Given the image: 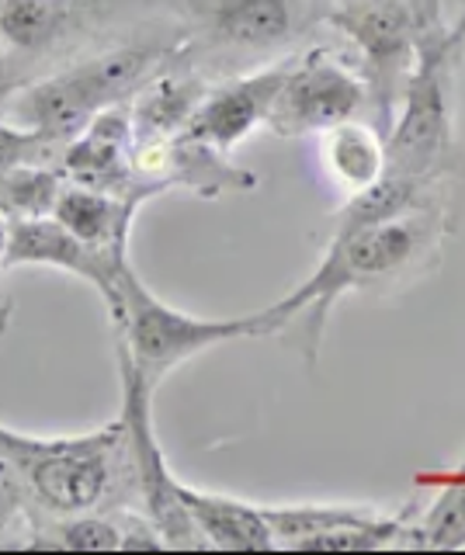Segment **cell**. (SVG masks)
<instances>
[{"label":"cell","instance_id":"d4e9b609","mask_svg":"<svg viewBox=\"0 0 465 555\" xmlns=\"http://www.w3.org/2000/svg\"><path fill=\"white\" fill-rule=\"evenodd\" d=\"M444 4H448V0H444ZM458 14L465 17V0H458Z\"/></svg>","mask_w":465,"mask_h":555},{"label":"cell","instance_id":"9a60e30c","mask_svg":"<svg viewBox=\"0 0 465 555\" xmlns=\"http://www.w3.org/2000/svg\"><path fill=\"white\" fill-rule=\"evenodd\" d=\"M91 0H0V46L39 60L88 25Z\"/></svg>","mask_w":465,"mask_h":555},{"label":"cell","instance_id":"44dd1931","mask_svg":"<svg viewBox=\"0 0 465 555\" xmlns=\"http://www.w3.org/2000/svg\"><path fill=\"white\" fill-rule=\"evenodd\" d=\"M36 545L70 548V552H115L122 548V528L118 517H94V514H63V525Z\"/></svg>","mask_w":465,"mask_h":555},{"label":"cell","instance_id":"30bf717a","mask_svg":"<svg viewBox=\"0 0 465 555\" xmlns=\"http://www.w3.org/2000/svg\"><path fill=\"white\" fill-rule=\"evenodd\" d=\"M129 260V250H101L74 236L63 222L53 216H31V219H11L8 222V250L4 268H56L88 282L105 309L118 299V271Z\"/></svg>","mask_w":465,"mask_h":555},{"label":"cell","instance_id":"4fadbf2b","mask_svg":"<svg viewBox=\"0 0 465 555\" xmlns=\"http://www.w3.org/2000/svg\"><path fill=\"white\" fill-rule=\"evenodd\" d=\"M132 146H135V135H132L129 101L112 104V108L98 112L70 143H63L60 170L70 184L108 191V195H122L143 205L150 202V191L135 181Z\"/></svg>","mask_w":465,"mask_h":555},{"label":"cell","instance_id":"52a82bcc","mask_svg":"<svg viewBox=\"0 0 465 555\" xmlns=\"http://www.w3.org/2000/svg\"><path fill=\"white\" fill-rule=\"evenodd\" d=\"M326 25L337 28L354 52V69L365 80L375 129L389 132L396 101L403 94L413 56H417V25L406 0H331Z\"/></svg>","mask_w":465,"mask_h":555},{"label":"cell","instance_id":"5bb4252c","mask_svg":"<svg viewBox=\"0 0 465 555\" xmlns=\"http://www.w3.org/2000/svg\"><path fill=\"white\" fill-rule=\"evenodd\" d=\"M209 80L198 66L188 63L181 52L164 69H157L140 91L129 98V118L135 143H153V139H170L184 132L195 108L202 104Z\"/></svg>","mask_w":465,"mask_h":555},{"label":"cell","instance_id":"7a4b0ae2","mask_svg":"<svg viewBox=\"0 0 465 555\" xmlns=\"http://www.w3.org/2000/svg\"><path fill=\"white\" fill-rule=\"evenodd\" d=\"M465 66V17L417 35L403 94L386 132V173L452 178L465 173L458 135V80Z\"/></svg>","mask_w":465,"mask_h":555},{"label":"cell","instance_id":"3957f363","mask_svg":"<svg viewBox=\"0 0 465 555\" xmlns=\"http://www.w3.org/2000/svg\"><path fill=\"white\" fill-rule=\"evenodd\" d=\"M175 17L181 56L209 80L247 74L299 52L326 25L331 0H157Z\"/></svg>","mask_w":465,"mask_h":555},{"label":"cell","instance_id":"d6986e66","mask_svg":"<svg viewBox=\"0 0 465 555\" xmlns=\"http://www.w3.org/2000/svg\"><path fill=\"white\" fill-rule=\"evenodd\" d=\"M430 486L435 490L424 507L406 511V548H465V455Z\"/></svg>","mask_w":465,"mask_h":555},{"label":"cell","instance_id":"603a6c76","mask_svg":"<svg viewBox=\"0 0 465 555\" xmlns=\"http://www.w3.org/2000/svg\"><path fill=\"white\" fill-rule=\"evenodd\" d=\"M406 8H410L413 25H417V35H427L448 22L444 0H406Z\"/></svg>","mask_w":465,"mask_h":555},{"label":"cell","instance_id":"8fae6325","mask_svg":"<svg viewBox=\"0 0 465 555\" xmlns=\"http://www.w3.org/2000/svg\"><path fill=\"white\" fill-rule=\"evenodd\" d=\"M132 170L150 198L170 188H184L198 198H216V195H244L261 184V178L244 167H233L227 153L198 143L192 135H170V139H153V143H135L132 146Z\"/></svg>","mask_w":465,"mask_h":555},{"label":"cell","instance_id":"6da1fadb","mask_svg":"<svg viewBox=\"0 0 465 555\" xmlns=\"http://www.w3.org/2000/svg\"><path fill=\"white\" fill-rule=\"evenodd\" d=\"M462 230V222L444 212H410L383 222L331 230L326 250L313 274L292 288L285 299L271 302V317L279 334L299 326V351L317 364L323 330L334 306L348 292H392L421 282L438 271L444 243Z\"/></svg>","mask_w":465,"mask_h":555},{"label":"cell","instance_id":"5b68a950","mask_svg":"<svg viewBox=\"0 0 465 555\" xmlns=\"http://www.w3.org/2000/svg\"><path fill=\"white\" fill-rule=\"evenodd\" d=\"M108 320L118 334V347L153 389L175 369H181L184 361L212 351V347L279 334L268 306L247 312V317L227 320H205L175 309L153 288H146L143 278L135 274L132 260H126L122 271H118V299L108 309Z\"/></svg>","mask_w":465,"mask_h":555},{"label":"cell","instance_id":"484cf974","mask_svg":"<svg viewBox=\"0 0 465 555\" xmlns=\"http://www.w3.org/2000/svg\"><path fill=\"white\" fill-rule=\"evenodd\" d=\"M444 8H448V4H444Z\"/></svg>","mask_w":465,"mask_h":555},{"label":"cell","instance_id":"9c48e42d","mask_svg":"<svg viewBox=\"0 0 465 555\" xmlns=\"http://www.w3.org/2000/svg\"><path fill=\"white\" fill-rule=\"evenodd\" d=\"M369 104L365 80L351 60L334 49H299L288 63V74L271 101L264 126L279 139L320 135L340 121L358 118Z\"/></svg>","mask_w":465,"mask_h":555},{"label":"cell","instance_id":"2e32d148","mask_svg":"<svg viewBox=\"0 0 465 555\" xmlns=\"http://www.w3.org/2000/svg\"><path fill=\"white\" fill-rule=\"evenodd\" d=\"M181 500L209 548H227V552L274 548V534H271V525L261 511V503H247V500L227 496V493L195 490V486H188V482H181Z\"/></svg>","mask_w":465,"mask_h":555},{"label":"cell","instance_id":"ba28073f","mask_svg":"<svg viewBox=\"0 0 465 555\" xmlns=\"http://www.w3.org/2000/svg\"><path fill=\"white\" fill-rule=\"evenodd\" d=\"M118 375H122V413H118V421H122L132 486L143 500L146 517L164 534L167 548H209L192 514L184 511L181 479L170 473L157 430H153V386L132 369L122 347H118Z\"/></svg>","mask_w":465,"mask_h":555},{"label":"cell","instance_id":"ffe728a7","mask_svg":"<svg viewBox=\"0 0 465 555\" xmlns=\"http://www.w3.org/2000/svg\"><path fill=\"white\" fill-rule=\"evenodd\" d=\"M63 184H66L63 170H53V164L0 167V216L8 222L49 216Z\"/></svg>","mask_w":465,"mask_h":555},{"label":"cell","instance_id":"ac0fdd59","mask_svg":"<svg viewBox=\"0 0 465 555\" xmlns=\"http://www.w3.org/2000/svg\"><path fill=\"white\" fill-rule=\"evenodd\" d=\"M320 156H323L326 173H331L348 195L372 188L386 173L383 132L358 118H348V121H340V126L320 132Z\"/></svg>","mask_w":465,"mask_h":555},{"label":"cell","instance_id":"cb8c5ba5","mask_svg":"<svg viewBox=\"0 0 465 555\" xmlns=\"http://www.w3.org/2000/svg\"><path fill=\"white\" fill-rule=\"evenodd\" d=\"M4 250H8V219L0 216V271H4Z\"/></svg>","mask_w":465,"mask_h":555},{"label":"cell","instance_id":"8992f818","mask_svg":"<svg viewBox=\"0 0 465 555\" xmlns=\"http://www.w3.org/2000/svg\"><path fill=\"white\" fill-rule=\"evenodd\" d=\"M0 459L53 514L94 511L126 459L122 421L70 438H31L0 424Z\"/></svg>","mask_w":465,"mask_h":555},{"label":"cell","instance_id":"7402d4cb","mask_svg":"<svg viewBox=\"0 0 465 555\" xmlns=\"http://www.w3.org/2000/svg\"><path fill=\"white\" fill-rule=\"evenodd\" d=\"M63 150L53 139H46L36 129L14 126L11 118H0V167L22 164H53V153Z\"/></svg>","mask_w":465,"mask_h":555},{"label":"cell","instance_id":"7c38bea8","mask_svg":"<svg viewBox=\"0 0 465 555\" xmlns=\"http://www.w3.org/2000/svg\"><path fill=\"white\" fill-rule=\"evenodd\" d=\"M292 56H296V52H292ZM292 56L247 69V74L216 80L209 91H205L192 121L184 126V135L198 139V143L212 146L219 153H230L233 146H240L254 129H261L268 121L271 101L288 74Z\"/></svg>","mask_w":465,"mask_h":555},{"label":"cell","instance_id":"277c9868","mask_svg":"<svg viewBox=\"0 0 465 555\" xmlns=\"http://www.w3.org/2000/svg\"><path fill=\"white\" fill-rule=\"evenodd\" d=\"M181 49H184V35L178 25L167 35H150V39L140 42L105 49L101 56H91L46 80L18 87L8 98V118L14 126L36 129L63 146L98 112L112 108V104H126Z\"/></svg>","mask_w":465,"mask_h":555},{"label":"cell","instance_id":"e0dca14e","mask_svg":"<svg viewBox=\"0 0 465 555\" xmlns=\"http://www.w3.org/2000/svg\"><path fill=\"white\" fill-rule=\"evenodd\" d=\"M140 202L122 198V195H108V191H94L83 184L66 181L63 191L56 195L53 216L63 222L74 236L101 250H129V233L135 212H140Z\"/></svg>","mask_w":465,"mask_h":555}]
</instances>
